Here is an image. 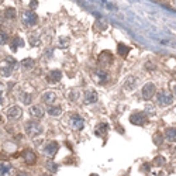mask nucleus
I'll return each mask as SVG.
<instances>
[{
	"label": "nucleus",
	"mask_w": 176,
	"mask_h": 176,
	"mask_svg": "<svg viewBox=\"0 0 176 176\" xmlns=\"http://www.w3.org/2000/svg\"><path fill=\"white\" fill-rule=\"evenodd\" d=\"M17 62L14 58H6L2 65H0V76H4V78H9L13 72V69L16 68Z\"/></svg>",
	"instance_id": "1"
},
{
	"label": "nucleus",
	"mask_w": 176,
	"mask_h": 176,
	"mask_svg": "<svg viewBox=\"0 0 176 176\" xmlns=\"http://www.w3.org/2000/svg\"><path fill=\"white\" fill-rule=\"evenodd\" d=\"M26 133L30 137H37L42 133V127H41L40 123H37V121L33 120V121L26 123Z\"/></svg>",
	"instance_id": "2"
},
{
	"label": "nucleus",
	"mask_w": 176,
	"mask_h": 176,
	"mask_svg": "<svg viewBox=\"0 0 176 176\" xmlns=\"http://www.w3.org/2000/svg\"><path fill=\"white\" fill-rule=\"evenodd\" d=\"M37 20H38V17H37V14L34 13L33 10L23 11V16H21V23H23L24 26L31 27V26H34V24L37 23Z\"/></svg>",
	"instance_id": "3"
},
{
	"label": "nucleus",
	"mask_w": 176,
	"mask_h": 176,
	"mask_svg": "<svg viewBox=\"0 0 176 176\" xmlns=\"http://www.w3.org/2000/svg\"><path fill=\"white\" fill-rule=\"evenodd\" d=\"M158 104L162 107H166L169 106L170 103L173 102V94L170 93V92H166V90H162V92H159L158 93Z\"/></svg>",
	"instance_id": "4"
},
{
	"label": "nucleus",
	"mask_w": 176,
	"mask_h": 176,
	"mask_svg": "<svg viewBox=\"0 0 176 176\" xmlns=\"http://www.w3.org/2000/svg\"><path fill=\"white\" fill-rule=\"evenodd\" d=\"M146 120H148V116H146L145 113H142V111L133 113L131 117H130V121H131V124H134V126H144V124L146 123Z\"/></svg>",
	"instance_id": "5"
},
{
	"label": "nucleus",
	"mask_w": 176,
	"mask_h": 176,
	"mask_svg": "<svg viewBox=\"0 0 176 176\" xmlns=\"http://www.w3.org/2000/svg\"><path fill=\"white\" fill-rule=\"evenodd\" d=\"M58 150H59V145H58L57 142H50V144H47V145L44 146L42 154L45 156H48V158H54V156L57 155Z\"/></svg>",
	"instance_id": "6"
},
{
	"label": "nucleus",
	"mask_w": 176,
	"mask_h": 176,
	"mask_svg": "<svg viewBox=\"0 0 176 176\" xmlns=\"http://www.w3.org/2000/svg\"><path fill=\"white\" fill-rule=\"evenodd\" d=\"M156 93V87L154 83H146L145 86L142 87V97L145 100H150L154 97V94Z\"/></svg>",
	"instance_id": "7"
},
{
	"label": "nucleus",
	"mask_w": 176,
	"mask_h": 176,
	"mask_svg": "<svg viewBox=\"0 0 176 176\" xmlns=\"http://www.w3.org/2000/svg\"><path fill=\"white\" fill-rule=\"evenodd\" d=\"M23 159L27 165H34L37 162V155L34 154V151L31 150H26L23 152Z\"/></svg>",
	"instance_id": "8"
},
{
	"label": "nucleus",
	"mask_w": 176,
	"mask_h": 176,
	"mask_svg": "<svg viewBox=\"0 0 176 176\" xmlns=\"http://www.w3.org/2000/svg\"><path fill=\"white\" fill-rule=\"evenodd\" d=\"M21 114H23V110H21V107L18 106H13L10 107V109L7 110V117L9 118H13V120H18L21 117Z\"/></svg>",
	"instance_id": "9"
},
{
	"label": "nucleus",
	"mask_w": 176,
	"mask_h": 176,
	"mask_svg": "<svg viewBox=\"0 0 176 176\" xmlns=\"http://www.w3.org/2000/svg\"><path fill=\"white\" fill-rule=\"evenodd\" d=\"M113 55L110 52H103L102 55L99 57V63L102 66H110L111 63H113Z\"/></svg>",
	"instance_id": "10"
},
{
	"label": "nucleus",
	"mask_w": 176,
	"mask_h": 176,
	"mask_svg": "<svg viewBox=\"0 0 176 176\" xmlns=\"http://www.w3.org/2000/svg\"><path fill=\"white\" fill-rule=\"evenodd\" d=\"M123 87L126 90H134L137 87V78L134 76H128L124 79V83H123Z\"/></svg>",
	"instance_id": "11"
},
{
	"label": "nucleus",
	"mask_w": 176,
	"mask_h": 176,
	"mask_svg": "<svg viewBox=\"0 0 176 176\" xmlns=\"http://www.w3.org/2000/svg\"><path fill=\"white\" fill-rule=\"evenodd\" d=\"M55 99H57V94L54 93V92H51V90L44 92L42 97H41V100H42L44 103H47V104H52L54 102H55Z\"/></svg>",
	"instance_id": "12"
},
{
	"label": "nucleus",
	"mask_w": 176,
	"mask_h": 176,
	"mask_svg": "<svg viewBox=\"0 0 176 176\" xmlns=\"http://www.w3.org/2000/svg\"><path fill=\"white\" fill-rule=\"evenodd\" d=\"M61 79H62V72L58 69L51 70L50 75H48V82H51V83H57V82H59Z\"/></svg>",
	"instance_id": "13"
},
{
	"label": "nucleus",
	"mask_w": 176,
	"mask_h": 176,
	"mask_svg": "<svg viewBox=\"0 0 176 176\" xmlns=\"http://www.w3.org/2000/svg\"><path fill=\"white\" fill-rule=\"evenodd\" d=\"M70 124H72V128L82 130L83 126H85V121H83V118H80L79 116H73L72 118H70Z\"/></svg>",
	"instance_id": "14"
},
{
	"label": "nucleus",
	"mask_w": 176,
	"mask_h": 176,
	"mask_svg": "<svg viewBox=\"0 0 176 176\" xmlns=\"http://www.w3.org/2000/svg\"><path fill=\"white\" fill-rule=\"evenodd\" d=\"M97 93L94 90H87L85 93V103H96L97 102Z\"/></svg>",
	"instance_id": "15"
},
{
	"label": "nucleus",
	"mask_w": 176,
	"mask_h": 176,
	"mask_svg": "<svg viewBox=\"0 0 176 176\" xmlns=\"http://www.w3.org/2000/svg\"><path fill=\"white\" fill-rule=\"evenodd\" d=\"M30 114L34 117V118H42L44 116V110L38 106H31L30 107Z\"/></svg>",
	"instance_id": "16"
},
{
	"label": "nucleus",
	"mask_w": 176,
	"mask_h": 176,
	"mask_svg": "<svg viewBox=\"0 0 176 176\" xmlns=\"http://www.w3.org/2000/svg\"><path fill=\"white\" fill-rule=\"evenodd\" d=\"M18 47H24V41L21 40L20 37H14V38H11V42H10L11 51H17V48Z\"/></svg>",
	"instance_id": "17"
},
{
	"label": "nucleus",
	"mask_w": 176,
	"mask_h": 176,
	"mask_svg": "<svg viewBox=\"0 0 176 176\" xmlns=\"http://www.w3.org/2000/svg\"><path fill=\"white\" fill-rule=\"evenodd\" d=\"M165 138L168 141H172V142H175V141H176V128H166Z\"/></svg>",
	"instance_id": "18"
},
{
	"label": "nucleus",
	"mask_w": 176,
	"mask_h": 176,
	"mask_svg": "<svg viewBox=\"0 0 176 176\" xmlns=\"http://www.w3.org/2000/svg\"><path fill=\"white\" fill-rule=\"evenodd\" d=\"M47 113L50 114V116H52V117H57V116H59V114L62 113V109H61L59 106H50L47 109Z\"/></svg>",
	"instance_id": "19"
},
{
	"label": "nucleus",
	"mask_w": 176,
	"mask_h": 176,
	"mask_svg": "<svg viewBox=\"0 0 176 176\" xmlns=\"http://www.w3.org/2000/svg\"><path fill=\"white\" fill-rule=\"evenodd\" d=\"M117 52H118L120 57L126 58L127 55H128V52H130V48L127 47V45H124V44H118V47H117Z\"/></svg>",
	"instance_id": "20"
},
{
	"label": "nucleus",
	"mask_w": 176,
	"mask_h": 176,
	"mask_svg": "<svg viewBox=\"0 0 176 176\" xmlns=\"http://www.w3.org/2000/svg\"><path fill=\"white\" fill-rule=\"evenodd\" d=\"M4 16H6V18H9V20H14L17 16V11L14 7H9V9H6L4 10Z\"/></svg>",
	"instance_id": "21"
},
{
	"label": "nucleus",
	"mask_w": 176,
	"mask_h": 176,
	"mask_svg": "<svg viewBox=\"0 0 176 176\" xmlns=\"http://www.w3.org/2000/svg\"><path fill=\"white\" fill-rule=\"evenodd\" d=\"M94 76H97L99 79H97V82L102 85V83H106L107 82V75L103 72V70H97L96 73H94Z\"/></svg>",
	"instance_id": "22"
},
{
	"label": "nucleus",
	"mask_w": 176,
	"mask_h": 176,
	"mask_svg": "<svg viewBox=\"0 0 176 176\" xmlns=\"http://www.w3.org/2000/svg\"><path fill=\"white\" fill-rule=\"evenodd\" d=\"M107 133V124H99L97 126V130H96V135H104V134Z\"/></svg>",
	"instance_id": "23"
},
{
	"label": "nucleus",
	"mask_w": 176,
	"mask_h": 176,
	"mask_svg": "<svg viewBox=\"0 0 176 176\" xmlns=\"http://www.w3.org/2000/svg\"><path fill=\"white\" fill-rule=\"evenodd\" d=\"M23 68L24 69H31V68H34V59H31V58L24 59L23 61Z\"/></svg>",
	"instance_id": "24"
},
{
	"label": "nucleus",
	"mask_w": 176,
	"mask_h": 176,
	"mask_svg": "<svg viewBox=\"0 0 176 176\" xmlns=\"http://www.w3.org/2000/svg\"><path fill=\"white\" fill-rule=\"evenodd\" d=\"M7 42H9V35L4 31H0V45H4Z\"/></svg>",
	"instance_id": "25"
},
{
	"label": "nucleus",
	"mask_w": 176,
	"mask_h": 176,
	"mask_svg": "<svg viewBox=\"0 0 176 176\" xmlns=\"http://www.w3.org/2000/svg\"><path fill=\"white\" fill-rule=\"evenodd\" d=\"M154 165L155 166H163L165 165V158L163 156H156L154 159Z\"/></svg>",
	"instance_id": "26"
},
{
	"label": "nucleus",
	"mask_w": 176,
	"mask_h": 176,
	"mask_svg": "<svg viewBox=\"0 0 176 176\" xmlns=\"http://www.w3.org/2000/svg\"><path fill=\"white\" fill-rule=\"evenodd\" d=\"M154 142L156 144V145H161V144L163 142V137H162V134H155V135H154Z\"/></svg>",
	"instance_id": "27"
},
{
	"label": "nucleus",
	"mask_w": 176,
	"mask_h": 176,
	"mask_svg": "<svg viewBox=\"0 0 176 176\" xmlns=\"http://www.w3.org/2000/svg\"><path fill=\"white\" fill-rule=\"evenodd\" d=\"M20 99L23 100V103H24V104H30V102H31V94H28V93H23V96H21Z\"/></svg>",
	"instance_id": "28"
},
{
	"label": "nucleus",
	"mask_w": 176,
	"mask_h": 176,
	"mask_svg": "<svg viewBox=\"0 0 176 176\" xmlns=\"http://www.w3.org/2000/svg\"><path fill=\"white\" fill-rule=\"evenodd\" d=\"M30 44H31V45H33V47H34V45H35V47H37V45L40 44V40H38L37 37L31 35V37H30Z\"/></svg>",
	"instance_id": "29"
},
{
	"label": "nucleus",
	"mask_w": 176,
	"mask_h": 176,
	"mask_svg": "<svg viewBox=\"0 0 176 176\" xmlns=\"http://www.w3.org/2000/svg\"><path fill=\"white\" fill-rule=\"evenodd\" d=\"M0 170H2L3 173H7V172H9V165H6V163H2V165H0Z\"/></svg>",
	"instance_id": "30"
},
{
	"label": "nucleus",
	"mask_w": 176,
	"mask_h": 176,
	"mask_svg": "<svg viewBox=\"0 0 176 176\" xmlns=\"http://www.w3.org/2000/svg\"><path fill=\"white\" fill-rule=\"evenodd\" d=\"M37 6H38V2L37 0H31V9H37Z\"/></svg>",
	"instance_id": "31"
},
{
	"label": "nucleus",
	"mask_w": 176,
	"mask_h": 176,
	"mask_svg": "<svg viewBox=\"0 0 176 176\" xmlns=\"http://www.w3.org/2000/svg\"><path fill=\"white\" fill-rule=\"evenodd\" d=\"M173 94H176V85H175V87H173Z\"/></svg>",
	"instance_id": "32"
},
{
	"label": "nucleus",
	"mask_w": 176,
	"mask_h": 176,
	"mask_svg": "<svg viewBox=\"0 0 176 176\" xmlns=\"http://www.w3.org/2000/svg\"><path fill=\"white\" fill-rule=\"evenodd\" d=\"M2 102H3V99H2V92H0V103H2Z\"/></svg>",
	"instance_id": "33"
},
{
	"label": "nucleus",
	"mask_w": 176,
	"mask_h": 176,
	"mask_svg": "<svg viewBox=\"0 0 176 176\" xmlns=\"http://www.w3.org/2000/svg\"><path fill=\"white\" fill-rule=\"evenodd\" d=\"M173 3H175V4H176V0H173Z\"/></svg>",
	"instance_id": "34"
},
{
	"label": "nucleus",
	"mask_w": 176,
	"mask_h": 176,
	"mask_svg": "<svg viewBox=\"0 0 176 176\" xmlns=\"http://www.w3.org/2000/svg\"><path fill=\"white\" fill-rule=\"evenodd\" d=\"M0 121H2V116H0Z\"/></svg>",
	"instance_id": "35"
}]
</instances>
